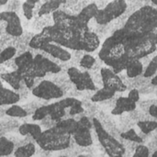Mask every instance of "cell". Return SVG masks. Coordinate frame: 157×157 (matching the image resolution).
I'll return each mask as SVG.
<instances>
[{
    "label": "cell",
    "instance_id": "obj_1",
    "mask_svg": "<svg viewBox=\"0 0 157 157\" xmlns=\"http://www.w3.org/2000/svg\"><path fill=\"white\" fill-rule=\"evenodd\" d=\"M98 58L116 74L124 71L130 60L123 42L113 33L104 40L98 52Z\"/></svg>",
    "mask_w": 157,
    "mask_h": 157
},
{
    "label": "cell",
    "instance_id": "obj_2",
    "mask_svg": "<svg viewBox=\"0 0 157 157\" xmlns=\"http://www.w3.org/2000/svg\"><path fill=\"white\" fill-rule=\"evenodd\" d=\"M123 27L132 32L150 38L157 28V9L152 5L138 8L130 15Z\"/></svg>",
    "mask_w": 157,
    "mask_h": 157
},
{
    "label": "cell",
    "instance_id": "obj_3",
    "mask_svg": "<svg viewBox=\"0 0 157 157\" xmlns=\"http://www.w3.org/2000/svg\"><path fill=\"white\" fill-rule=\"evenodd\" d=\"M71 139L72 135L62 133L59 129L54 126L42 131L40 135L35 140V143L46 151L60 152L70 146Z\"/></svg>",
    "mask_w": 157,
    "mask_h": 157
},
{
    "label": "cell",
    "instance_id": "obj_4",
    "mask_svg": "<svg viewBox=\"0 0 157 157\" xmlns=\"http://www.w3.org/2000/svg\"><path fill=\"white\" fill-rule=\"evenodd\" d=\"M92 121L94 126L93 130L95 131L98 137V141L106 155L111 157L124 156L126 151L124 145L117 138L108 132L96 117H94Z\"/></svg>",
    "mask_w": 157,
    "mask_h": 157
},
{
    "label": "cell",
    "instance_id": "obj_5",
    "mask_svg": "<svg viewBox=\"0 0 157 157\" xmlns=\"http://www.w3.org/2000/svg\"><path fill=\"white\" fill-rule=\"evenodd\" d=\"M126 0H110L105 7L98 9L95 21L98 24H109L120 17L127 9Z\"/></svg>",
    "mask_w": 157,
    "mask_h": 157
},
{
    "label": "cell",
    "instance_id": "obj_6",
    "mask_svg": "<svg viewBox=\"0 0 157 157\" xmlns=\"http://www.w3.org/2000/svg\"><path fill=\"white\" fill-rule=\"evenodd\" d=\"M31 94L35 98L46 101L62 98L64 96V93L62 88L49 79H42L38 85H36L31 89Z\"/></svg>",
    "mask_w": 157,
    "mask_h": 157
},
{
    "label": "cell",
    "instance_id": "obj_7",
    "mask_svg": "<svg viewBox=\"0 0 157 157\" xmlns=\"http://www.w3.org/2000/svg\"><path fill=\"white\" fill-rule=\"evenodd\" d=\"M0 20L6 23L5 32L12 37L20 36L24 30L21 23V19L15 11H0Z\"/></svg>",
    "mask_w": 157,
    "mask_h": 157
},
{
    "label": "cell",
    "instance_id": "obj_8",
    "mask_svg": "<svg viewBox=\"0 0 157 157\" xmlns=\"http://www.w3.org/2000/svg\"><path fill=\"white\" fill-rule=\"evenodd\" d=\"M103 86L114 90L116 93H123L127 90L126 85L120 77L119 74L114 73L109 67H102L100 69Z\"/></svg>",
    "mask_w": 157,
    "mask_h": 157
},
{
    "label": "cell",
    "instance_id": "obj_9",
    "mask_svg": "<svg viewBox=\"0 0 157 157\" xmlns=\"http://www.w3.org/2000/svg\"><path fill=\"white\" fill-rule=\"evenodd\" d=\"M15 63L17 65V70L23 75H29L34 67V54L30 51H26L20 54H17L14 58Z\"/></svg>",
    "mask_w": 157,
    "mask_h": 157
},
{
    "label": "cell",
    "instance_id": "obj_10",
    "mask_svg": "<svg viewBox=\"0 0 157 157\" xmlns=\"http://www.w3.org/2000/svg\"><path fill=\"white\" fill-rule=\"evenodd\" d=\"M40 50L47 52L60 62H67L71 59V52L55 42H47L43 44Z\"/></svg>",
    "mask_w": 157,
    "mask_h": 157
},
{
    "label": "cell",
    "instance_id": "obj_11",
    "mask_svg": "<svg viewBox=\"0 0 157 157\" xmlns=\"http://www.w3.org/2000/svg\"><path fill=\"white\" fill-rule=\"evenodd\" d=\"M102 124V126L104 127V129L109 132L112 136H114L115 138H117L119 140L120 138V134H121V131L117 125V121H115V120L112 118V115H109L107 114L104 110H98L95 116Z\"/></svg>",
    "mask_w": 157,
    "mask_h": 157
},
{
    "label": "cell",
    "instance_id": "obj_12",
    "mask_svg": "<svg viewBox=\"0 0 157 157\" xmlns=\"http://www.w3.org/2000/svg\"><path fill=\"white\" fill-rule=\"evenodd\" d=\"M72 138L75 143L81 147H88L93 145V136L92 130L78 123L77 130L72 134Z\"/></svg>",
    "mask_w": 157,
    "mask_h": 157
},
{
    "label": "cell",
    "instance_id": "obj_13",
    "mask_svg": "<svg viewBox=\"0 0 157 157\" xmlns=\"http://www.w3.org/2000/svg\"><path fill=\"white\" fill-rule=\"evenodd\" d=\"M98 9L99 8L95 2H90L77 15H75L76 22L82 27H89V22L94 19Z\"/></svg>",
    "mask_w": 157,
    "mask_h": 157
},
{
    "label": "cell",
    "instance_id": "obj_14",
    "mask_svg": "<svg viewBox=\"0 0 157 157\" xmlns=\"http://www.w3.org/2000/svg\"><path fill=\"white\" fill-rule=\"evenodd\" d=\"M38 52L34 54V62L38 67H40L46 74H55L61 71L60 64L54 63L45 55H43L40 50H37Z\"/></svg>",
    "mask_w": 157,
    "mask_h": 157
},
{
    "label": "cell",
    "instance_id": "obj_15",
    "mask_svg": "<svg viewBox=\"0 0 157 157\" xmlns=\"http://www.w3.org/2000/svg\"><path fill=\"white\" fill-rule=\"evenodd\" d=\"M137 108V103L131 100L128 97H119L116 99L115 106L111 109L112 116H119L125 112H130Z\"/></svg>",
    "mask_w": 157,
    "mask_h": 157
},
{
    "label": "cell",
    "instance_id": "obj_16",
    "mask_svg": "<svg viewBox=\"0 0 157 157\" xmlns=\"http://www.w3.org/2000/svg\"><path fill=\"white\" fill-rule=\"evenodd\" d=\"M83 43V51L85 52H95L100 45V39L98 34L92 29H87L83 34L82 39Z\"/></svg>",
    "mask_w": 157,
    "mask_h": 157
},
{
    "label": "cell",
    "instance_id": "obj_17",
    "mask_svg": "<svg viewBox=\"0 0 157 157\" xmlns=\"http://www.w3.org/2000/svg\"><path fill=\"white\" fill-rule=\"evenodd\" d=\"M19 94L14 89L6 88L0 80V106H10L19 102Z\"/></svg>",
    "mask_w": 157,
    "mask_h": 157
},
{
    "label": "cell",
    "instance_id": "obj_18",
    "mask_svg": "<svg viewBox=\"0 0 157 157\" xmlns=\"http://www.w3.org/2000/svg\"><path fill=\"white\" fill-rule=\"evenodd\" d=\"M0 79L7 83L12 89L17 91L22 83V75L17 70H12L10 72H5L0 75Z\"/></svg>",
    "mask_w": 157,
    "mask_h": 157
},
{
    "label": "cell",
    "instance_id": "obj_19",
    "mask_svg": "<svg viewBox=\"0 0 157 157\" xmlns=\"http://www.w3.org/2000/svg\"><path fill=\"white\" fill-rule=\"evenodd\" d=\"M17 132L21 136H29L35 141L40 135L42 130L40 124L25 122L19 125Z\"/></svg>",
    "mask_w": 157,
    "mask_h": 157
},
{
    "label": "cell",
    "instance_id": "obj_20",
    "mask_svg": "<svg viewBox=\"0 0 157 157\" xmlns=\"http://www.w3.org/2000/svg\"><path fill=\"white\" fill-rule=\"evenodd\" d=\"M55 126L62 133L72 135L78 128V121L75 118H63L57 121Z\"/></svg>",
    "mask_w": 157,
    "mask_h": 157
},
{
    "label": "cell",
    "instance_id": "obj_21",
    "mask_svg": "<svg viewBox=\"0 0 157 157\" xmlns=\"http://www.w3.org/2000/svg\"><path fill=\"white\" fill-rule=\"evenodd\" d=\"M144 71V66L140 59L130 58L125 69V73L128 77L132 78L138 75H142Z\"/></svg>",
    "mask_w": 157,
    "mask_h": 157
},
{
    "label": "cell",
    "instance_id": "obj_22",
    "mask_svg": "<svg viewBox=\"0 0 157 157\" xmlns=\"http://www.w3.org/2000/svg\"><path fill=\"white\" fill-rule=\"evenodd\" d=\"M69 79L74 84L75 88L80 91H85L84 89V75L83 71H80L75 66H71L66 71Z\"/></svg>",
    "mask_w": 157,
    "mask_h": 157
},
{
    "label": "cell",
    "instance_id": "obj_23",
    "mask_svg": "<svg viewBox=\"0 0 157 157\" xmlns=\"http://www.w3.org/2000/svg\"><path fill=\"white\" fill-rule=\"evenodd\" d=\"M116 95V92L108 87L102 86L98 88L91 97V101L96 103H100L105 100H109Z\"/></svg>",
    "mask_w": 157,
    "mask_h": 157
},
{
    "label": "cell",
    "instance_id": "obj_24",
    "mask_svg": "<svg viewBox=\"0 0 157 157\" xmlns=\"http://www.w3.org/2000/svg\"><path fill=\"white\" fill-rule=\"evenodd\" d=\"M19 125L20 124L18 121L15 120V118L12 117H8L7 119H4L0 121V136L6 135L8 132L17 131Z\"/></svg>",
    "mask_w": 157,
    "mask_h": 157
},
{
    "label": "cell",
    "instance_id": "obj_25",
    "mask_svg": "<svg viewBox=\"0 0 157 157\" xmlns=\"http://www.w3.org/2000/svg\"><path fill=\"white\" fill-rule=\"evenodd\" d=\"M35 142H29L28 144H25L23 145L17 146L15 148V151L13 153L14 156L16 157H30L35 155L36 152V144Z\"/></svg>",
    "mask_w": 157,
    "mask_h": 157
},
{
    "label": "cell",
    "instance_id": "obj_26",
    "mask_svg": "<svg viewBox=\"0 0 157 157\" xmlns=\"http://www.w3.org/2000/svg\"><path fill=\"white\" fill-rule=\"evenodd\" d=\"M151 83V78H147V77H144L143 75H138L136 77H132V78H130V77H127L125 80H124V84L126 85V87L127 89H132V88H141L142 86L147 85Z\"/></svg>",
    "mask_w": 157,
    "mask_h": 157
},
{
    "label": "cell",
    "instance_id": "obj_27",
    "mask_svg": "<svg viewBox=\"0 0 157 157\" xmlns=\"http://www.w3.org/2000/svg\"><path fill=\"white\" fill-rule=\"evenodd\" d=\"M15 144L7 136H0V157L11 155L15 151Z\"/></svg>",
    "mask_w": 157,
    "mask_h": 157
},
{
    "label": "cell",
    "instance_id": "obj_28",
    "mask_svg": "<svg viewBox=\"0 0 157 157\" xmlns=\"http://www.w3.org/2000/svg\"><path fill=\"white\" fill-rule=\"evenodd\" d=\"M61 6V4L57 0H47L40 4V8L38 10L37 16H44L48 14H52L56 9Z\"/></svg>",
    "mask_w": 157,
    "mask_h": 157
},
{
    "label": "cell",
    "instance_id": "obj_29",
    "mask_svg": "<svg viewBox=\"0 0 157 157\" xmlns=\"http://www.w3.org/2000/svg\"><path fill=\"white\" fill-rule=\"evenodd\" d=\"M50 105V117L54 121H59L62 119L65 118L66 116V110L60 104L59 101L49 104Z\"/></svg>",
    "mask_w": 157,
    "mask_h": 157
},
{
    "label": "cell",
    "instance_id": "obj_30",
    "mask_svg": "<svg viewBox=\"0 0 157 157\" xmlns=\"http://www.w3.org/2000/svg\"><path fill=\"white\" fill-rule=\"evenodd\" d=\"M6 116L12 117L15 119H24V118H27L29 114L27 110L23 108V106H19L16 103L6 108Z\"/></svg>",
    "mask_w": 157,
    "mask_h": 157
},
{
    "label": "cell",
    "instance_id": "obj_31",
    "mask_svg": "<svg viewBox=\"0 0 157 157\" xmlns=\"http://www.w3.org/2000/svg\"><path fill=\"white\" fill-rule=\"evenodd\" d=\"M41 0H25L21 5L23 15L27 20H31L34 17V9L36 5Z\"/></svg>",
    "mask_w": 157,
    "mask_h": 157
},
{
    "label": "cell",
    "instance_id": "obj_32",
    "mask_svg": "<svg viewBox=\"0 0 157 157\" xmlns=\"http://www.w3.org/2000/svg\"><path fill=\"white\" fill-rule=\"evenodd\" d=\"M119 119H118V121H117V125L121 131V132H125L131 128H133L135 125H136V121H134L129 114H121V115H119L118 116Z\"/></svg>",
    "mask_w": 157,
    "mask_h": 157
},
{
    "label": "cell",
    "instance_id": "obj_33",
    "mask_svg": "<svg viewBox=\"0 0 157 157\" xmlns=\"http://www.w3.org/2000/svg\"><path fill=\"white\" fill-rule=\"evenodd\" d=\"M136 125L140 129V131L145 134L153 133L157 129L156 120H145V121H139L136 122Z\"/></svg>",
    "mask_w": 157,
    "mask_h": 157
},
{
    "label": "cell",
    "instance_id": "obj_34",
    "mask_svg": "<svg viewBox=\"0 0 157 157\" xmlns=\"http://www.w3.org/2000/svg\"><path fill=\"white\" fill-rule=\"evenodd\" d=\"M120 137L124 139V140L134 142V143H137V144H144L142 137L139 135V133L133 128H131V129H129V130H127L125 132H121Z\"/></svg>",
    "mask_w": 157,
    "mask_h": 157
},
{
    "label": "cell",
    "instance_id": "obj_35",
    "mask_svg": "<svg viewBox=\"0 0 157 157\" xmlns=\"http://www.w3.org/2000/svg\"><path fill=\"white\" fill-rule=\"evenodd\" d=\"M17 55V49L13 45H8L0 52V64L13 59Z\"/></svg>",
    "mask_w": 157,
    "mask_h": 157
},
{
    "label": "cell",
    "instance_id": "obj_36",
    "mask_svg": "<svg viewBox=\"0 0 157 157\" xmlns=\"http://www.w3.org/2000/svg\"><path fill=\"white\" fill-rule=\"evenodd\" d=\"M50 116V105L49 104H44L39 107L34 113L31 115V120L33 121H40L43 118Z\"/></svg>",
    "mask_w": 157,
    "mask_h": 157
},
{
    "label": "cell",
    "instance_id": "obj_37",
    "mask_svg": "<svg viewBox=\"0 0 157 157\" xmlns=\"http://www.w3.org/2000/svg\"><path fill=\"white\" fill-rule=\"evenodd\" d=\"M95 62H96V58L94 56H92L91 54H88V52H85L84 55L80 59L79 66L84 70L89 71L93 67Z\"/></svg>",
    "mask_w": 157,
    "mask_h": 157
},
{
    "label": "cell",
    "instance_id": "obj_38",
    "mask_svg": "<svg viewBox=\"0 0 157 157\" xmlns=\"http://www.w3.org/2000/svg\"><path fill=\"white\" fill-rule=\"evenodd\" d=\"M46 102H48V101L38 98V100H33V101H30V102H29V103L23 105V108L27 110V112H28V114H29V115H32V114L34 113V111H35L39 107H40L41 105L47 104Z\"/></svg>",
    "mask_w": 157,
    "mask_h": 157
},
{
    "label": "cell",
    "instance_id": "obj_39",
    "mask_svg": "<svg viewBox=\"0 0 157 157\" xmlns=\"http://www.w3.org/2000/svg\"><path fill=\"white\" fill-rule=\"evenodd\" d=\"M90 3V0H78L74 6H72L71 7H69L68 9H66V11L70 14V15H77L86 5H88ZM64 10V9H63Z\"/></svg>",
    "mask_w": 157,
    "mask_h": 157
},
{
    "label": "cell",
    "instance_id": "obj_40",
    "mask_svg": "<svg viewBox=\"0 0 157 157\" xmlns=\"http://www.w3.org/2000/svg\"><path fill=\"white\" fill-rule=\"evenodd\" d=\"M132 155L134 157H148L151 155V151L144 144H138Z\"/></svg>",
    "mask_w": 157,
    "mask_h": 157
},
{
    "label": "cell",
    "instance_id": "obj_41",
    "mask_svg": "<svg viewBox=\"0 0 157 157\" xmlns=\"http://www.w3.org/2000/svg\"><path fill=\"white\" fill-rule=\"evenodd\" d=\"M157 73V63L155 61H153L151 59V61L149 62V63L144 67V71L143 73V75L144 77L147 78H152L155 75H156Z\"/></svg>",
    "mask_w": 157,
    "mask_h": 157
},
{
    "label": "cell",
    "instance_id": "obj_42",
    "mask_svg": "<svg viewBox=\"0 0 157 157\" xmlns=\"http://www.w3.org/2000/svg\"><path fill=\"white\" fill-rule=\"evenodd\" d=\"M137 104H138L137 106H139V109H141L144 112H148V109L152 105L154 104L157 105V98H151V99H146V100H142V101L139 100Z\"/></svg>",
    "mask_w": 157,
    "mask_h": 157
},
{
    "label": "cell",
    "instance_id": "obj_43",
    "mask_svg": "<svg viewBox=\"0 0 157 157\" xmlns=\"http://www.w3.org/2000/svg\"><path fill=\"white\" fill-rule=\"evenodd\" d=\"M91 77L93 79L94 84L96 85V86L98 88L102 87L103 86V82H102V76L100 74V71H89Z\"/></svg>",
    "mask_w": 157,
    "mask_h": 157
},
{
    "label": "cell",
    "instance_id": "obj_44",
    "mask_svg": "<svg viewBox=\"0 0 157 157\" xmlns=\"http://www.w3.org/2000/svg\"><path fill=\"white\" fill-rule=\"evenodd\" d=\"M39 124L41 128H44L46 130V129H50V128L54 127L56 124V121H54L50 116H47V117L43 118L42 120H40Z\"/></svg>",
    "mask_w": 157,
    "mask_h": 157
},
{
    "label": "cell",
    "instance_id": "obj_45",
    "mask_svg": "<svg viewBox=\"0 0 157 157\" xmlns=\"http://www.w3.org/2000/svg\"><path fill=\"white\" fill-rule=\"evenodd\" d=\"M29 90H30V89H29V88L27 87V86L25 85V83H24L23 80H22V83H21V85H20V87H19V89L17 91V92L19 94V97H20V100H19V101H23V100H25V99L28 98L29 94Z\"/></svg>",
    "mask_w": 157,
    "mask_h": 157
},
{
    "label": "cell",
    "instance_id": "obj_46",
    "mask_svg": "<svg viewBox=\"0 0 157 157\" xmlns=\"http://www.w3.org/2000/svg\"><path fill=\"white\" fill-rule=\"evenodd\" d=\"M6 10L8 11H18V9L21 6V4L19 2V0H8V2L6 5Z\"/></svg>",
    "mask_w": 157,
    "mask_h": 157
},
{
    "label": "cell",
    "instance_id": "obj_47",
    "mask_svg": "<svg viewBox=\"0 0 157 157\" xmlns=\"http://www.w3.org/2000/svg\"><path fill=\"white\" fill-rule=\"evenodd\" d=\"M155 86H154L153 84L149 83L144 86H142L141 88H139V92L141 95H149V94H152L154 93L155 91Z\"/></svg>",
    "mask_w": 157,
    "mask_h": 157
},
{
    "label": "cell",
    "instance_id": "obj_48",
    "mask_svg": "<svg viewBox=\"0 0 157 157\" xmlns=\"http://www.w3.org/2000/svg\"><path fill=\"white\" fill-rule=\"evenodd\" d=\"M59 86L62 88V90L63 91V93H64V96L72 89V88H74L75 87V86H74V84L71 82V80L68 78V79H66V80H64L61 85H59Z\"/></svg>",
    "mask_w": 157,
    "mask_h": 157
},
{
    "label": "cell",
    "instance_id": "obj_49",
    "mask_svg": "<svg viewBox=\"0 0 157 157\" xmlns=\"http://www.w3.org/2000/svg\"><path fill=\"white\" fill-rule=\"evenodd\" d=\"M140 96H141V94L137 88L130 89L129 94H128V98L135 103H138V101L140 100Z\"/></svg>",
    "mask_w": 157,
    "mask_h": 157
},
{
    "label": "cell",
    "instance_id": "obj_50",
    "mask_svg": "<svg viewBox=\"0 0 157 157\" xmlns=\"http://www.w3.org/2000/svg\"><path fill=\"white\" fill-rule=\"evenodd\" d=\"M148 113L157 121V105H155V104L152 105L148 109Z\"/></svg>",
    "mask_w": 157,
    "mask_h": 157
},
{
    "label": "cell",
    "instance_id": "obj_51",
    "mask_svg": "<svg viewBox=\"0 0 157 157\" xmlns=\"http://www.w3.org/2000/svg\"><path fill=\"white\" fill-rule=\"evenodd\" d=\"M6 106H0V120L6 116Z\"/></svg>",
    "mask_w": 157,
    "mask_h": 157
},
{
    "label": "cell",
    "instance_id": "obj_52",
    "mask_svg": "<svg viewBox=\"0 0 157 157\" xmlns=\"http://www.w3.org/2000/svg\"><path fill=\"white\" fill-rule=\"evenodd\" d=\"M151 84H153L154 86H157V75H155L151 78Z\"/></svg>",
    "mask_w": 157,
    "mask_h": 157
},
{
    "label": "cell",
    "instance_id": "obj_53",
    "mask_svg": "<svg viewBox=\"0 0 157 157\" xmlns=\"http://www.w3.org/2000/svg\"><path fill=\"white\" fill-rule=\"evenodd\" d=\"M7 2H8V0H0V7L3 6H6Z\"/></svg>",
    "mask_w": 157,
    "mask_h": 157
},
{
    "label": "cell",
    "instance_id": "obj_54",
    "mask_svg": "<svg viewBox=\"0 0 157 157\" xmlns=\"http://www.w3.org/2000/svg\"><path fill=\"white\" fill-rule=\"evenodd\" d=\"M151 5L157 6V0H151Z\"/></svg>",
    "mask_w": 157,
    "mask_h": 157
},
{
    "label": "cell",
    "instance_id": "obj_55",
    "mask_svg": "<svg viewBox=\"0 0 157 157\" xmlns=\"http://www.w3.org/2000/svg\"><path fill=\"white\" fill-rule=\"evenodd\" d=\"M151 155L153 157H157V149L156 150H155V151L151 154Z\"/></svg>",
    "mask_w": 157,
    "mask_h": 157
},
{
    "label": "cell",
    "instance_id": "obj_56",
    "mask_svg": "<svg viewBox=\"0 0 157 157\" xmlns=\"http://www.w3.org/2000/svg\"><path fill=\"white\" fill-rule=\"evenodd\" d=\"M57 1H58L61 5H63V3H65V1H66V0H57Z\"/></svg>",
    "mask_w": 157,
    "mask_h": 157
},
{
    "label": "cell",
    "instance_id": "obj_57",
    "mask_svg": "<svg viewBox=\"0 0 157 157\" xmlns=\"http://www.w3.org/2000/svg\"><path fill=\"white\" fill-rule=\"evenodd\" d=\"M154 93L155 94V96L157 97V86H155V91H154Z\"/></svg>",
    "mask_w": 157,
    "mask_h": 157
},
{
    "label": "cell",
    "instance_id": "obj_58",
    "mask_svg": "<svg viewBox=\"0 0 157 157\" xmlns=\"http://www.w3.org/2000/svg\"><path fill=\"white\" fill-rule=\"evenodd\" d=\"M44 1H47V0H43V2H44Z\"/></svg>",
    "mask_w": 157,
    "mask_h": 157
},
{
    "label": "cell",
    "instance_id": "obj_59",
    "mask_svg": "<svg viewBox=\"0 0 157 157\" xmlns=\"http://www.w3.org/2000/svg\"><path fill=\"white\" fill-rule=\"evenodd\" d=\"M155 8H156V9H157V6H155Z\"/></svg>",
    "mask_w": 157,
    "mask_h": 157
}]
</instances>
